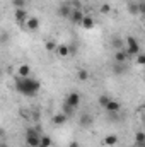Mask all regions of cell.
<instances>
[{"instance_id":"17","label":"cell","mask_w":145,"mask_h":147,"mask_svg":"<svg viewBox=\"0 0 145 147\" xmlns=\"http://www.w3.org/2000/svg\"><path fill=\"white\" fill-rule=\"evenodd\" d=\"M17 74H19V77H29V74H31V67H29V65H21L19 70H17Z\"/></svg>"},{"instance_id":"26","label":"cell","mask_w":145,"mask_h":147,"mask_svg":"<svg viewBox=\"0 0 145 147\" xmlns=\"http://www.w3.org/2000/svg\"><path fill=\"white\" fill-rule=\"evenodd\" d=\"M55 48H58V46H56L53 41H46V50H48V51H53Z\"/></svg>"},{"instance_id":"35","label":"cell","mask_w":145,"mask_h":147,"mask_svg":"<svg viewBox=\"0 0 145 147\" xmlns=\"http://www.w3.org/2000/svg\"><path fill=\"white\" fill-rule=\"evenodd\" d=\"M144 67H145V65H144Z\"/></svg>"},{"instance_id":"31","label":"cell","mask_w":145,"mask_h":147,"mask_svg":"<svg viewBox=\"0 0 145 147\" xmlns=\"http://www.w3.org/2000/svg\"><path fill=\"white\" fill-rule=\"evenodd\" d=\"M2 147H7V144H5V142H2Z\"/></svg>"},{"instance_id":"30","label":"cell","mask_w":145,"mask_h":147,"mask_svg":"<svg viewBox=\"0 0 145 147\" xmlns=\"http://www.w3.org/2000/svg\"><path fill=\"white\" fill-rule=\"evenodd\" d=\"M142 10L145 12V3H142Z\"/></svg>"},{"instance_id":"3","label":"cell","mask_w":145,"mask_h":147,"mask_svg":"<svg viewBox=\"0 0 145 147\" xmlns=\"http://www.w3.org/2000/svg\"><path fill=\"white\" fill-rule=\"evenodd\" d=\"M126 51L130 53V57H137L138 51H140V45H138V41L133 36L126 38Z\"/></svg>"},{"instance_id":"1","label":"cell","mask_w":145,"mask_h":147,"mask_svg":"<svg viewBox=\"0 0 145 147\" xmlns=\"http://www.w3.org/2000/svg\"><path fill=\"white\" fill-rule=\"evenodd\" d=\"M39 80L33 79V77H17L15 79V89L17 92H21L22 96H28V98H33L39 92Z\"/></svg>"},{"instance_id":"21","label":"cell","mask_w":145,"mask_h":147,"mask_svg":"<svg viewBox=\"0 0 145 147\" xmlns=\"http://www.w3.org/2000/svg\"><path fill=\"white\" fill-rule=\"evenodd\" d=\"M51 144H53V142H51V139H50L48 135H43V137H41V146L51 147Z\"/></svg>"},{"instance_id":"14","label":"cell","mask_w":145,"mask_h":147,"mask_svg":"<svg viewBox=\"0 0 145 147\" xmlns=\"http://www.w3.org/2000/svg\"><path fill=\"white\" fill-rule=\"evenodd\" d=\"M135 146L145 147V134L144 132H137V134H135Z\"/></svg>"},{"instance_id":"19","label":"cell","mask_w":145,"mask_h":147,"mask_svg":"<svg viewBox=\"0 0 145 147\" xmlns=\"http://www.w3.org/2000/svg\"><path fill=\"white\" fill-rule=\"evenodd\" d=\"M128 10H130V14H133V16H135V14H138V12L142 10V5H138V3H133V2H132V3L128 5Z\"/></svg>"},{"instance_id":"12","label":"cell","mask_w":145,"mask_h":147,"mask_svg":"<svg viewBox=\"0 0 145 147\" xmlns=\"http://www.w3.org/2000/svg\"><path fill=\"white\" fill-rule=\"evenodd\" d=\"M119 108H121V105H119L118 101H114V99H111L108 105H106V110H108V113H118V111H119Z\"/></svg>"},{"instance_id":"15","label":"cell","mask_w":145,"mask_h":147,"mask_svg":"<svg viewBox=\"0 0 145 147\" xmlns=\"http://www.w3.org/2000/svg\"><path fill=\"white\" fill-rule=\"evenodd\" d=\"M56 53H58L60 57H68V55H70V46H67V45H58Z\"/></svg>"},{"instance_id":"16","label":"cell","mask_w":145,"mask_h":147,"mask_svg":"<svg viewBox=\"0 0 145 147\" xmlns=\"http://www.w3.org/2000/svg\"><path fill=\"white\" fill-rule=\"evenodd\" d=\"M79 121H80V125H82V127H89V125L92 123V116H91L89 113H82V116H80V120H79Z\"/></svg>"},{"instance_id":"27","label":"cell","mask_w":145,"mask_h":147,"mask_svg":"<svg viewBox=\"0 0 145 147\" xmlns=\"http://www.w3.org/2000/svg\"><path fill=\"white\" fill-rule=\"evenodd\" d=\"M101 12H103V14H109V12H111V7H109V3H103V7H101Z\"/></svg>"},{"instance_id":"34","label":"cell","mask_w":145,"mask_h":147,"mask_svg":"<svg viewBox=\"0 0 145 147\" xmlns=\"http://www.w3.org/2000/svg\"><path fill=\"white\" fill-rule=\"evenodd\" d=\"M144 28H145V24H144Z\"/></svg>"},{"instance_id":"5","label":"cell","mask_w":145,"mask_h":147,"mask_svg":"<svg viewBox=\"0 0 145 147\" xmlns=\"http://www.w3.org/2000/svg\"><path fill=\"white\" fill-rule=\"evenodd\" d=\"M72 7H70V2H63V3H60V7H58V14L62 16V17H65V19H68L70 17V14H72Z\"/></svg>"},{"instance_id":"24","label":"cell","mask_w":145,"mask_h":147,"mask_svg":"<svg viewBox=\"0 0 145 147\" xmlns=\"http://www.w3.org/2000/svg\"><path fill=\"white\" fill-rule=\"evenodd\" d=\"M77 77H79L80 80H87V79H89V72L82 69V70H79V75H77Z\"/></svg>"},{"instance_id":"10","label":"cell","mask_w":145,"mask_h":147,"mask_svg":"<svg viewBox=\"0 0 145 147\" xmlns=\"http://www.w3.org/2000/svg\"><path fill=\"white\" fill-rule=\"evenodd\" d=\"M67 118H68V116L62 111L60 115H55V116L51 118V123H53V125H63V123L67 121Z\"/></svg>"},{"instance_id":"2","label":"cell","mask_w":145,"mask_h":147,"mask_svg":"<svg viewBox=\"0 0 145 147\" xmlns=\"http://www.w3.org/2000/svg\"><path fill=\"white\" fill-rule=\"evenodd\" d=\"M39 128H28L26 130V144L28 147H39L41 146V135H39Z\"/></svg>"},{"instance_id":"32","label":"cell","mask_w":145,"mask_h":147,"mask_svg":"<svg viewBox=\"0 0 145 147\" xmlns=\"http://www.w3.org/2000/svg\"><path fill=\"white\" fill-rule=\"evenodd\" d=\"M39 147H46V146H39Z\"/></svg>"},{"instance_id":"29","label":"cell","mask_w":145,"mask_h":147,"mask_svg":"<svg viewBox=\"0 0 145 147\" xmlns=\"http://www.w3.org/2000/svg\"><path fill=\"white\" fill-rule=\"evenodd\" d=\"M68 147H80V146H79V142H75V140H73V142L68 144Z\"/></svg>"},{"instance_id":"18","label":"cell","mask_w":145,"mask_h":147,"mask_svg":"<svg viewBox=\"0 0 145 147\" xmlns=\"http://www.w3.org/2000/svg\"><path fill=\"white\" fill-rule=\"evenodd\" d=\"M118 142V137L114 135V134H111V135H108V137H104V146H114Z\"/></svg>"},{"instance_id":"13","label":"cell","mask_w":145,"mask_h":147,"mask_svg":"<svg viewBox=\"0 0 145 147\" xmlns=\"http://www.w3.org/2000/svg\"><path fill=\"white\" fill-rule=\"evenodd\" d=\"M111 46H113V48H116V51H118V50H123V48H125V43H123V38H119V36H114L113 39H111Z\"/></svg>"},{"instance_id":"28","label":"cell","mask_w":145,"mask_h":147,"mask_svg":"<svg viewBox=\"0 0 145 147\" xmlns=\"http://www.w3.org/2000/svg\"><path fill=\"white\" fill-rule=\"evenodd\" d=\"M137 63L138 65H145V55H137Z\"/></svg>"},{"instance_id":"7","label":"cell","mask_w":145,"mask_h":147,"mask_svg":"<svg viewBox=\"0 0 145 147\" xmlns=\"http://www.w3.org/2000/svg\"><path fill=\"white\" fill-rule=\"evenodd\" d=\"M84 17H85V16L82 14V10H80V9H73V10H72V14H70V17H68V19L72 21L73 24H80Z\"/></svg>"},{"instance_id":"9","label":"cell","mask_w":145,"mask_h":147,"mask_svg":"<svg viewBox=\"0 0 145 147\" xmlns=\"http://www.w3.org/2000/svg\"><path fill=\"white\" fill-rule=\"evenodd\" d=\"M80 26H82L84 29H92V28L96 26V22H94V19H92L91 16H85V17L82 19V22H80Z\"/></svg>"},{"instance_id":"23","label":"cell","mask_w":145,"mask_h":147,"mask_svg":"<svg viewBox=\"0 0 145 147\" xmlns=\"http://www.w3.org/2000/svg\"><path fill=\"white\" fill-rule=\"evenodd\" d=\"M113 70H114V72L118 74V75H119V74H123V72H125V67H123V63H118V62H116V65L113 67Z\"/></svg>"},{"instance_id":"11","label":"cell","mask_w":145,"mask_h":147,"mask_svg":"<svg viewBox=\"0 0 145 147\" xmlns=\"http://www.w3.org/2000/svg\"><path fill=\"white\" fill-rule=\"evenodd\" d=\"M26 28H28L29 31H36L38 28H39V19H38V17H29L28 22H26Z\"/></svg>"},{"instance_id":"25","label":"cell","mask_w":145,"mask_h":147,"mask_svg":"<svg viewBox=\"0 0 145 147\" xmlns=\"http://www.w3.org/2000/svg\"><path fill=\"white\" fill-rule=\"evenodd\" d=\"M109 101H111V99H109L108 96H99V105H101V106L106 108V105H108Z\"/></svg>"},{"instance_id":"33","label":"cell","mask_w":145,"mask_h":147,"mask_svg":"<svg viewBox=\"0 0 145 147\" xmlns=\"http://www.w3.org/2000/svg\"><path fill=\"white\" fill-rule=\"evenodd\" d=\"M132 147H137V146H132Z\"/></svg>"},{"instance_id":"20","label":"cell","mask_w":145,"mask_h":147,"mask_svg":"<svg viewBox=\"0 0 145 147\" xmlns=\"http://www.w3.org/2000/svg\"><path fill=\"white\" fill-rule=\"evenodd\" d=\"M73 111H75V108H72L70 105H67V103H63V113L67 115V116H72Z\"/></svg>"},{"instance_id":"8","label":"cell","mask_w":145,"mask_h":147,"mask_svg":"<svg viewBox=\"0 0 145 147\" xmlns=\"http://www.w3.org/2000/svg\"><path fill=\"white\" fill-rule=\"evenodd\" d=\"M128 57H130V53H128L126 50H118L116 55H114V62H118V63H125V62L128 60Z\"/></svg>"},{"instance_id":"6","label":"cell","mask_w":145,"mask_h":147,"mask_svg":"<svg viewBox=\"0 0 145 147\" xmlns=\"http://www.w3.org/2000/svg\"><path fill=\"white\" fill-rule=\"evenodd\" d=\"M14 19L17 21V24H22V22H28V10H24V9H15V12H14Z\"/></svg>"},{"instance_id":"22","label":"cell","mask_w":145,"mask_h":147,"mask_svg":"<svg viewBox=\"0 0 145 147\" xmlns=\"http://www.w3.org/2000/svg\"><path fill=\"white\" fill-rule=\"evenodd\" d=\"M12 5H14L15 9H24V5H26V0H12Z\"/></svg>"},{"instance_id":"4","label":"cell","mask_w":145,"mask_h":147,"mask_svg":"<svg viewBox=\"0 0 145 147\" xmlns=\"http://www.w3.org/2000/svg\"><path fill=\"white\" fill-rule=\"evenodd\" d=\"M65 103H67V105H70L72 108L77 110V108H79V105H80V94H79V92H70V94L65 98Z\"/></svg>"}]
</instances>
